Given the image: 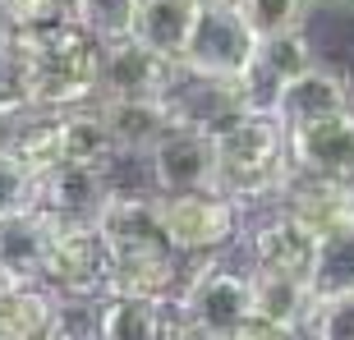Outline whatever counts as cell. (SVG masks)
Masks as SVG:
<instances>
[{
  "label": "cell",
  "instance_id": "cell-32",
  "mask_svg": "<svg viewBox=\"0 0 354 340\" xmlns=\"http://www.w3.org/2000/svg\"><path fill=\"white\" fill-rule=\"evenodd\" d=\"M198 10H230V5H235V0H194Z\"/></svg>",
  "mask_w": 354,
  "mask_h": 340
},
{
  "label": "cell",
  "instance_id": "cell-29",
  "mask_svg": "<svg viewBox=\"0 0 354 340\" xmlns=\"http://www.w3.org/2000/svg\"><path fill=\"white\" fill-rule=\"evenodd\" d=\"M225 340H299V336L286 331V327H272V322H263V317H249L235 336H225Z\"/></svg>",
  "mask_w": 354,
  "mask_h": 340
},
{
  "label": "cell",
  "instance_id": "cell-2",
  "mask_svg": "<svg viewBox=\"0 0 354 340\" xmlns=\"http://www.w3.org/2000/svg\"><path fill=\"white\" fill-rule=\"evenodd\" d=\"M10 51L28 74L32 106L65 111L97 97V41L79 23H55L37 32H10Z\"/></svg>",
  "mask_w": 354,
  "mask_h": 340
},
{
  "label": "cell",
  "instance_id": "cell-12",
  "mask_svg": "<svg viewBox=\"0 0 354 340\" xmlns=\"http://www.w3.org/2000/svg\"><path fill=\"white\" fill-rule=\"evenodd\" d=\"M111 184H106L102 166H88V161H55L37 175V189H32V202H37L46 216L55 221H92L97 207L106 202Z\"/></svg>",
  "mask_w": 354,
  "mask_h": 340
},
{
  "label": "cell",
  "instance_id": "cell-33",
  "mask_svg": "<svg viewBox=\"0 0 354 340\" xmlns=\"http://www.w3.org/2000/svg\"><path fill=\"white\" fill-rule=\"evenodd\" d=\"M10 46V23H5V10H0V51Z\"/></svg>",
  "mask_w": 354,
  "mask_h": 340
},
{
  "label": "cell",
  "instance_id": "cell-7",
  "mask_svg": "<svg viewBox=\"0 0 354 340\" xmlns=\"http://www.w3.org/2000/svg\"><path fill=\"white\" fill-rule=\"evenodd\" d=\"M184 69L147 51L143 41H97V97H171Z\"/></svg>",
  "mask_w": 354,
  "mask_h": 340
},
{
  "label": "cell",
  "instance_id": "cell-37",
  "mask_svg": "<svg viewBox=\"0 0 354 340\" xmlns=\"http://www.w3.org/2000/svg\"><path fill=\"white\" fill-rule=\"evenodd\" d=\"M41 340H51V331H46V336H41Z\"/></svg>",
  "mask_w": 354,
  "mask_h": 340
},
{
  "label": "cell",
  "instance_id": "cell-36",
  "mask_svg": "<svg viewBox=\"0 0 354 340\" xmlns=\"http://www.w3.org/2000/svg\"><path fill=\"white\" fill-rule=\"evenodd\" d=\"M5 120H10V115H0V138H5Z\"/></svg>",
  "mask_w": 354,
  "mask_h": 340
},
{
  "label": "cell",
  "instance_id": "cell-9",
  "mask_svg": "<svg viewBox=\"0 0 354 340\" xmlns=\"http://www.w3.org/2000/svg\"><path fill=\"white\" fill-rule=\"evenodd\" d=\"M92 225L102 230L111 258H124V253H166L171 249V239L161 230L157 193H152V189H111L106 202L97 207V216H92Z\"/></svg>",
  "mask_w": 354,
  "mask_h": 340
},
{
  "label": "cell",
  "instance_id": "cell-1",
  "mask_svg": "<svg viewBox=\"0 0 354 340\" xmlns=\"http://www.w3.org/2000/svg\"><path fill=\"white\" fill-rule=\"evenodd\" d=\"M207 133L216 152V193H225L235 207L281 202L295 170L286 157V129L267 111H235Z\"/></svg>",
  "mask_w": 354,
  "mask_h": 340
},
{
  "label": "cell",
  "instance_id": "cell-27",
  "mask_svg": "<svg viewBox=\"0 0 354 340\" xmlns=\"http://www.w3.org/2000/svg\"><path fill=\"white\" fill-rule=\"evenodd\" d=\"M308 331H313V340H354V290L317 299Z\"/></svg>",
  "mask_w": 354,
  "mask_h": 340
},
{
  "label": "cell",
  "instance_id": "cell-17",
  "mask_svg": "<svg viewBox=\"0 0 354 340\" xmlns=\"http://www.w3.org/2000/svg\"><path fill=\"white\" fill-rule=\"evenodd\" d=\"M194 23H198L194 0H138L129 37L143 41L147 51H157L161 60L180 65L189 51V37H194Z\"/></svg>",
  "mask_w": 354,
  "mask_h": 340
},
{
  "label": "cell",
  "instance_id": "cell-20",
  "mask_svg": "<svg viewBox=\"0 0 354 340\" xmlns=\"http://www.w3.org/2000/svg\"><path fill=\"white\" fill-rule=\"evenodd\" d=\"M281 207H286L295 221H304L313 235H327V230L350 221L341 180H317V175H290L286 193H281Z\"/></svg>",
  "mask_w": 354,
  "mask_h": 340
},
{
  "label": "cell",
  "instance_id": "cell-15",
  "mask_svg": "<svg viewBox=\"0 0 354 340\" xmlns=\"http://www.w3.org/2000/svg\"><path fill=\"white\" fill-rule=\"evenodd\" d=\"M249 285H253V317H263L272 327H286V331H295V336L308 331V317H313V308H317V294L308 290V276L253 267Z\"/></svg>",
  "mask_w": 354,
  "mask_h": 340
},
{
  "label": "cell",
  "instance_id": "cell-6",
  "mask_svg": "<svg viewBox=\"0 0 354 340\" xmlns=\"http://www.w3.org/2000/svg\"><path fill=\"white\" fill-rule=\"evenodd\" d=\"M147 170H152L157 193H207V189H216L212 133L203 124H171L147 152Z\"/></svg>",
  "mask_w": 354,
  "mask_h": 340
},
{
  "label": "cell",
  "instance_id": "cell-10",
  "mask_svg": "<svg viewBox=\"0 0 354 340\" xmlns=\"http://www.w3.org/2000/svg\"><path fill=\"white\" fill-rule=\"evenodd\" d=\"M184 331L175 294H102L92 317V340H184Z\"/></svg>",
  "mask_w": 354,
  "mask_h": 340
},
{
  "label": "cell",
  "instance_id": "cell-21",
  "mask_svg": "<svg viewBox=\"0 0 354 340\" xmlns=\"http://www.w3.org/2000/svg\"><path fill=\"white\" fill-rule=\"evenodd\" d=\"M55 143H60V161H88V166H106V157L115 152L97 102L55 111Z\"/></svg>",
  "mask_w": 354,
  "mask_h": 340
},
{
  "label": "cell",
  "instance_id": "cell-25",
  "mask_svg": "<svg viewBox=\"0 0 354 340\" xmlns=\"http://www.w3.org/2000/svg\"><path fill=\"white\" fill-rule=\"evenodd\" d=\"M133 10L138 0H74V23L92 41H115L133 32Z\"/></svg>",
  "mask_w": 354,
  "mask_h": 340
},
{
  "label": "cell",
  "instance_id": "cell-22",
  "mask_svg": "<svg viewBox=\"0 0 354 340\" xmlns=\"http://www.w3.org/2000/svg\"><path fill=\"white\" fill-rule=\"evenodd\" d=\"M55 294L41 281H24L0 299V340H41L55 322Z\"/></svg>",
  "mask_w": 354,
  "mask_h": 340
},
{
  "label": "cell",
  "instance_id": "cell-24",
  "mask_svg": "<svg viewBox=\"0 0 354 340\" xmlns=\"http://www.w3.org/2000/svg\"><path fill=\"white\" fill-rule=\"evenodd\" d=\"M308 5L313 0H235L230 10L235 19L244 23L253 41L263 37H276V32H295V28L308 23Z\"/></svg>",
  "mask_w": 354,
  "mask_h": 340
},
{
  "label": "cell",
  "instance_id": "cell-18",
  "mask_svg": "<svg viewBox=\"0 0 354 340\" xmlns=\"http://www.w3.org/2000/svg\"><path fill=\"white\" fill-rule=\"evenodd\" d=\"M51 230H55V216H46L37 202L0 211V267L14 272L19 281H37L41 253L51 244Z\"/></svg>",
  "mask_w": 354,
  "mask_h": 340
},
{
  "label": "cell",
  "instance_id": "cell-19",
  "mask_svg": "<svg viewBox=\"0 0 354 340\" xmlns=\"http://www.w3.org/2000/svg\"><path fill=\"white\" fill-rule=\"evenodd\" d=\"M184 281V258L180 253H124V258H111V276H106V294H143V299H157V294H180Z\"/></svg>",
  "mask_w": 354,
  "mask_h": 340
},
{
  "label": "cell",
  "instance_id": "cell-3",
  "mask_svg": "<svg viewBox=\"0 0 354 340\" xmlns=\"http://www.w3.org/2000/svg\"><path fill=\"white\" fill-rule=\"evenodd\" d=\"M106 276H111V249H106L102 230L92 221H55L37 272L41 285L55 299L97 303L106 294Z\"/></svg>",
  "mask_w": 354,
  "mask_h": 340
},
{
  "label": "cell",
  "instance_id": "cell-5",
  "mask_svg": "<svg viewBox=\"0 0 354 340\" xmlns=\"http://www.w3.org/2000/svg\"><path fill=\"white\" fill-rule=\"evenodd\" d=\"M175 299H180L184 327L203 331V336H235L253 317L249 272H235L221 262H203L198 272H189V281L180 285Z\"/></svg>",
  "mask_w": 354,
  "mask_h": 340
},
{
  "label": "cell",
  "instance_id": "cell-13",
  "mask_svg": "<svg viewBox=\"0 0 354 340\" xmlns=\"http://www.w3.org/2000/svg\"><path fill=\"white\" fill-rule=\"evenodd\" d=\"M336 111H354L350 83H345V74L322 69V65H308L304 74L286 79L276 88V102H272V120L281 129H299L308 120L336 115Z\"/></svg>",
  "mask_w": 354,
  "mask_h": 340
},
{
  "label": "cell",
  "instance_id": "cell-23",
  "mask_svg": "<svg viewBox=\"0 0 354 340\" xmlns=\"http://www.w3.org/2000/svg\"><path fill=\"white\" fill-rule=\"evenodd\" d=\"M308 290H313L317 299L354 290V221L317 235L313 262H308Z\"/></svg>",
  "mask_w": 354,
  "mask_h": 340
},
{
  "label": "cell",
  "instance_id": "cell-31",
  "mask_svg": "<svg viewBox=\"0 0 354 340\" xmlns=\"http://www.w3.org/2000/svg\"><path fill=\"white\" fill-rule=\"evenodd\" d=\"M14 285H24V281H19L14 272H5V267H0V299H5V294H10Z\"/></svg>",
  "mask_w": 354,
  "mask_h": 340
},
{
  "label": "cell",
  "instance_id": "cell-16",
  "mask_svg": "<svg viewBox=\"0 0 354 340\" xmlns=\"http://www.w3.org/2000/svg\"><path fill=\"white\" fill-rule=\"evenodd\" d=\"M313 249H317V235L304 221H295L286 207L276 211L272 221L253 225V235H249V258H253V267H263V272H299V276H308Z\"/></svg>",
  "mask_w": 354,
  "mask_h": 340
},
{
  "label": "cell",
  "instance_id": "cell-26",
  "mask_svg": "<svg viewBox=\"0 0 354 340\" xmlns=\"http://www.w3.org/2000/svg\"><path fill=\"white\" fill-rule=\"evenodd\" d=\"M10 32H37V28L74 23V0H0Z\"/></svg>",
  "mask_w": 354,
  "mask_h": 340
},
{
  "label": "cell",
  "instance_id": "cell-34",
  "mask_svg": "<svg viewBox=\"0 0 354 340\" xmlns=\"http://www.w3.org/2000/svg\"><path fill=\"white\" fill-rule=\"evenodd\" d=\"M184 340H225V336H203V331H184Z\"/></svg>",
  "mask_w": 354,
  "mask_h": 340
},
{
  "label": "cell",
  "instance_id": "cell-28",
  "mask_svg": "<svg viewBox=\"0 0 354 340\" xmlns=\"http://www.w3.org/2000/svg\"><path fill=\"white\" fill-rule=\"evenodd\" d=\"M32 189H37V175L14 157L10 147H0V211L28 207L32 202Z\"/></svg>",
  "mask_w": 354,
  "mask_h": 340
},
{
  "label": "cell",
  "instance_id": "cell-4",
  "mask_svg": "<svg viewBox=\"0 0 354 340\" xmlns=\"http://www.w3.org/2000/svg\"><path fill=\"white\" fill-rule=\"evenodd\" d=\"M161 230L180 258H216L239 235V207L225 193H157Z\"/></svg>",
  "mask_w": 354,
  "mask_h": 340
},
{
  "label": "cell",
  "instance_id": "cell-35",
  "mask_svg": "<svg viewBox=\"0 0 354 340\" xmlns=\"http://www.w3.org/2000/svg\"><path fill=\"white\" fill-rule=\"evenodd\" d=\"M322 5H341V10H354V0H322Z\"/></svg>",
  "mask_w": 354,
  "mask_h": 340
},
{
  "label": "cell",
  "instance_id": "cell-11",
  "mask_svg": "<svg viewBox=\"0 0 354 340\" xmlns=\"http://www.w3.org/2000/svg\"><path fill=\"white\" fill-rule=\"evenodd\" d=\"M286 157L295 175L345 180L354 170V111H336L299 129H286Z\"/></svg>",
  "mask_w": 354,
  "mask_h": 340
},
{
  "label": "cell",
  "instance_id": "cell-8",
  "mask_svg": "<svg viewBox=\"0 0 354 340\" xmlns=\"http://www.w3.org/2000/svg\"><path fill=\"white\" fill-rule=\"evenodd\" d=\"M249 55H253V37L244 32L235 10H198L194 37H189L180 69L194 74V79L235 83L244 74V65H249Z\"/></svg>",
  "mask_w": 354,
  "mask_h": 340
},
{
  "label": "cell",
  "instance_id": "cell-30",
  "mask_svg": "<svg viewBox=\"0 0 354 340\" xmlns=\"http://www.w3.org/2000/svg\"><path fill=\"white\" fill-rule=\"evenodd\" d=\"M341 193H345V207H350V221H354V170L341 180Z\"/></svg>",
  "mask_w": 354,
  "mask_h": 340
},
{
  "label": "cell",
  "instance_id": "cell-14",
  "mask_svg": "<svg viewBox=\"0 0 354 340\" xmlns=\"http://www.w3.org/2000/svg\"><path fill=\"white\" fill-rule=\"evenodd\" d=\"M92 102L102 111L115 152H133V157H147L161 133L180 124L171 97H92Z\"/></svg>",
  "mask_w": 354,
  "mask_h": 340
}]
</instances>
